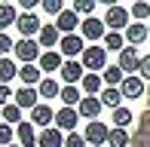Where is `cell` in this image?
<instances>
[{
  "label": "cell",
  "instance_id": "obj_1",
  "mask_svg": "<svg viewBox=\"0 0 150 147\" xmlns=\"http://www.w3.org/2000/svg\"><path fill=\"white\" fill-rule=\"evenodd\" d=\"M129 18H132V12L126 9V6H117V3H110L107 6V12H104V28L107 31H126L129 28Z\"/></svg>",
  "mask_w": 150,
  "mask_h": 147
},
{
  "label": "cell",
  "instance_id": "obj_2",
  "mask_svg": "<svg viewBox=\"0 0 150 147\" xmlns=\"http://www.w3.org/2000/svg\"><path fill=\"white\" fill-rule=\"evenodd\" d=\"M80 64H83L86 71H92V74L104 71V68H107V49H101L98 43H95V46H86V49H83V58H80Z\"/></svg>",
  "mask_w": 150,
  "mask_h": 147
},
{
  "label": "cell",
  "instance_id": "obj_3",
  "mask_svg": "<svg viewBox=\"0 0 150 147\" xmlns=\"http://www.w3.org/2000/svg\"><path fill=\"white\" fill-rule=\"evenodd\" d=\"M83 34H67V37H61V43H58V52H61V58L64 61H77V55H83Z\"/></svg>",
  "mask_w": 150,
  "mask_h": 147
},
{
  "label": "cell",
  "instance_id": "obj_4",
  "mask_svg": "<svg viewBox=\"0 0 150 147\" xmlns=\"http://www.w3.org/2000/svg\"><path fill=\"white\" fill-rule=\"evenodd\" d=\"M12 52H16V58H18L22 64H34V61H40V55H43L37 40H18Z\"/></svg>",
  "mask_w": 150,
  "mask_h": 147
},
{
  "label": "cell",
  "instance_id": "obj_5",
  "mask_svg": "<svg viewBox=\"0 0 150 147\" xmlns=\"http://www.w3.org/2000/svg\"><path fill=\"white\" fill-rule=\"evenodd\" d=\"M107 135H110V129H107L104 123H86V132H83V138H86V144H95V147H107Z\"/></svg>",
  "mask_w": 150,
  "mask_h": 147
},
{
  "label": "cell",
  "instance_id": "obj_6",
  "mask_svg": "<svg viewBox=\"0 0 150 147\" xmlns=\"http://www.w3.org/2000/svg\"><path fill=\"white\" fill-rule=\"evenodd\" d=\"M16 28L22 31V40H34L40 34V28H43V25H40V18L34 16V12H22V16H18V22H16Z\"/></svg>",
  "mask_w": 150,
  "mask_h": 147
},
{
  "label": "cell",
  "instance_id": "obj_7",
  "mask_svg": "<svg viewBox=\"0 0 150 147\" xmlns=\"http://www.w3.org/2000/svg\"><path fill=\"white\" fill-rule=\"evenodd\" d=\"M80 31H83V40H92V43L104 40V34H107V28H104V18H86V22L80 25Z\"/></svg>",
  "mask_w": 150,
  "mask_h": 147
},
{
  "label": "cell",
  "instance_id": "obj_8",
  "mask_svg": "<svg viewBox=\"0 0 150 147\" xmlns=\"http://www.w3.org/2000/svg\"><path fill=\"white\" fill-rule=\"evenodd\" d=\"M77 123H80L77 107H61V110H55V129H61V132H67V135H71Z\"/></svg>",
  "mask_w": 150,
  "mask_h": 147
},
{
  "label": "cell",
  "instance_id": "obj_9",
  "mask_svg": "<svg viewBox=\"0 0 150 147\" xmlns=\"http://www.w3.org/2000/svg\"><path fill=\"white\" fill-rule=\"evenodd\" d=\"M77 25H83V22H80V16H77L74 9H64V12L55 18V28H58V34H61V37L77 34Z\"/></svg>",
  "mask_w": 150,
  "mask_h": 147
},
{
  "label": "cell",
  "instance_id": "obj_10",
  "mask_svg": "<svg viewBox=\"0 0 150 147\" xmlns=\"http://www.w3.org/2000/svg\"><path fill=\"white\" fill-rule=\"evenodd\" d=\"M120 68H122V74L135 77V74H138V68H141V55H138V49L126 46V49L120 52Z\"/></svg>",
  "mask_w": 150,
  "mask_h": 147
},
{
  "label": "cell",
  "instance_id": "obj_11",
  "mask_svg": "<svg viewBox=\"0 0 150 147\" xmlns=\"http://www.w3.org/2000/svg\"><path fill=\"white\" fill-rule=\"evenodd\" d=\"M147 98H150V89H147ZM132 147H150V110L141 113V123H138V132L132 138Z\"/></svg>",
  "mask_w": 150,
  "mask_h": 147
},
{
  "label": "cell",
  "instance_id": "obj_12",
  "mask_svg": "<svg viewBox=\"0 0 150 147\" xmlns=\"http://www.w3.org/2000/svg\"><path fill=\"white\" fill-rule=\"evenodd\" d=\"M101 107H104V104H101V98H92V95H83V101L77 104V113L80 117H86V119H98V113H101Z\"/></svg>",
  "mask_w": 150,
  "mask_h": 147
},
{
  "label": "cell",
  "instance_id": "obj_13",
  "mask_svg": "<svg viewBox=\"0 0 150 147\" xmlns=\"http://www.w3.org/2000/svg\"><path fill=\"white\" fill-rule=\"evenodd\" d=\"M37 147H64V132L55 129V126L43 129V132L37 135Z\"/></svg>",
  "mask_w": 150,
  "mask_h": 147
},
{
  "label": "cell",
  "instance_id": "obj_14",
  "mask_svg": "<svg viewBox=\"0 0 150 147\" xmlns=\"http://www.w3.org/2000/svg\"><path fill=\"white\" fill-rule=\"evenodd\" d=\"M120 92H122V98H141V95L147 92V86H144V80L135 74V77H126V80H122Z\"/></svg>",
  "mask_w": 150,
  "mask_h": 147
},
{
  "label": "cell",
  "instance_id": "obj_15",
  "mask_svg": "<svg viewBox=\"0 0 150 147\" xmlns=\"http://www.w3.org/2000/svg\"><path fill=\"white\" fill-rule=\"evenodd\" d=\"M37 98H40V92H37V89H31V86H22V89L16 92V98H12V104H18L22 110H25V107H28V110H34V107L40 104Z\"/></svg>",
  "mask_w": 150,
  "mask_h": 147
},
{
  "label": "cell",
  "instance_id": "obj_16",
  "mask_svg": "<svg viewBox=\"0 0 150 147\" xmlns=\"http://www.w3.org/2000/svg\"><path fill=\"white\" fill-rule=\"evenodd\" d=\"M83 71H86V68H83L80 61H64V64H61V71H58V74H61V80H64L67 86H77L80 80L86 77Z\"/></svg>",
  "mask_w": 150,
  "mask_h": 147
},
{
  "label": "cell",
  "instance_id": "obj_17",
  "mask_svg": "<svg viewBox=\"0 0 150 147\" xmlns=\"http://www.w3.org/2000/svg\"><path fill=\"white\" fill-rule=\"evenodd\" d=\"M37 43H40V49H46V52H49L52 46H58V43H61L58 28H55V25H43V28H40V34H37Z\"/></svg>",
  "mask_w": 150,
  "mask_h": 147
},
{
  "label": "cell",
  "instance_id": "obj_18",
  "mask_svg": "<svg viewBox=\"0 0 150 147\" xmlns=\"http://www.w3.org/2000/svg\"><path fill=\"white\" fill-rule=\"evenodd\" d=\"M31 123H34V126H43V129H49V126L55 123V110H52L49 104H37V107L31 110Z\"/></svg>",
  "mask_w": 150,
  "mask_h": 147
},
{
  "label": "cell",
  "instance_id": "obj_19",
  "mask_svg": "<svg viewBox=\"0 0 150 147\" xmlns=\"http://www.w3.org/2000/svg\"><path fill=\"white\" fill-rule=\"evenodd\" d=\"M61 64H64V58H61V52L49 49V52H43V55H40L37 68L43 71V74H52V71H61Z\"/></svg>",
  "mask_w": 150,
  "mask_h": 147
},
{
  "label": "cell",
  "instance_id": "obj_20",
  "mask_svg": "<svg viewBox=\"0 0 150 147\" xmlns=\"http://www.w3.org/2000/svg\"><path fill=\"white\" fill-rule=\"evenodd\" d=\"M16 138H18V147H34L37 144V132H34V123H18L16 126Z\"/></svg>",
  "mask_w": 150,
  "mask_h": 147
},
{
  "label": "cell",
  "instance_id": "obj_21",
  "mask_svg": "<svg viewBox=\"0 0 150 147\" xmlns=\"http://www.w3.org/2000/svg\"><path fill=\"white\" fill-rule=\"evenodd\" d=\"M18 77H22V83L31 86V89L43 83V71H40L37 64H22V68H18Z\"/></svg>",
  "mask_w": 150,
  "mask_h": 147
},
{
  "label": "cell",
  "instance_id": "obj_22",
  "mask_svg": "<svg viewBox=\"0 0 150 147\" xmlns=\"http://www.w3.org/2000/svg\"><path fill=\"white\" fill-rule=\"evenodd\" d=\"M101 80H104V83L110 86V89H120L126 77H122V68H120V64H107V68L101 71Z\"/></svg>",
  "mask_w": 150,
  "mask_h": 147
},
{
  "label": "cell",
  "instance_id": "obj_23",
  "mask_svg": "<svg viewBox=\"0 0 150 147\" xmlns=\"http://www.w3.org/2000/svg\"><path fill=\"white\" fill-rule=\"evenodd\" d=\"M16 22H18V9L12 3H0V34H6V28Z\"/></svg>",
  "mask_w": 150,
  "mask_h": 147
},
{
  "label": "cell",
  "instance_id": "obj_24",
  "mask_svg": "<svg viewBox=\"0 0 150 147\" xmlns=\"http://www.w3.org/2000/svg\"><path fill=\"white\" fill-rule=\"evenodd\" d=\"M12 77H18V64L12 58H0V86H9Z\"/></svg>",
  "mask_w": 150,
  "mask_h": 147
},
{
  "label": "cell",
  "instance_id": "obj_25",
  "mask_svg": "<svg viewBox=\"0 0 150 147\" xmlns=\"http://www.w3.org/2000/svg\"><path fill=\"white\" fill-rule=\"evenodd\" d=\"M61 101H64V107H77L80 101H83V92L77 89V86H61Z\"/></svg>",
  "mask_w": 150,
  "mask_h": 147
},
{
  "label": "cell",
  "instance_id": "obj_26",
  "mask_svg": "<svg viewBox=\"0 0 150 147\" xmlns=\"http://www.w3.org/2000/svg\"><path fill=\"white\" fill-rule=\"evenodd\" d=\"M101 74H86L83 77V92L86 95H92V98H98V92H101Z\"/></svg>",
  "mask_w": 150,
  "mask_h": 147
},
{
  "label": "cell",
  "instance_id": "obj_27",
  "mask_svg": "<svg viewBox=\"0 0 150 147\" xmlns=\"http://www.w3.org/2000/svg\"><path fill=\"white\" fill-rule=\"evenodd\" d=\"M129 144H132L129 132H126V129H117V126H113V129H110V135H107V147H129Z\"/></svg>",
  "mask_w": 150,
  "mask_h": 147
},
{
  "label": "cell",
  "instance_id": "obj_28",
  "mask_svg": "<svg viewBox=\"0 0 150 147\" xmlns=\"http://www.w3.org/2000/svg\"><path fill=\"white\" fill-rule=\"evenodd\" d=\"M37 92H40V98H55V95H61V86L52 77H43V83L37 86Z\"/></svg>",
  "mask_w": 150,
  "mask_h": 147
},
{
  "label": "cell",
  "instance_id": "obj_29",
  "mask_svg": "<svg viewBox=\"0 0 150 147\" xmlns=\"http://www.w3.org/2000/svg\"><path fill=\"white\" fill-rule=\"evenodd\" d=\"M147 34H150V31H147V25H129V28H126V40H129V43H141V40H147Z\"/></svg>",
  "mask_w": 150,
  "mask_h": 147
},
{
  "label": "cell",
  "instance_id": "obj_30",
  "mask_svg": "<svg viewBox=\"0 0 150 147\" xmlns=\"http://www.w3.org/2000/svg\"><path fill=\"white\" fill-rule=\"evenodd\" d=\"M120 101H122V92H120V89H110V86L101 89V104H104V107H113V110H117Z\"/></svg>",
  "mask_w": 150,
  "mask_h": 147
},
{
  "label": "cell",
  "instance_id": "obj_31",
  "mask_svg": "<svg viewBox=\"0 0 150 147\" xmlns=\"http://www.w3.org/2000/svg\"><path fill=\"white\" fill-rule=\"evenodd\" d=\"M3 123L9 126V123H22V107L18 104H6L3 107Z\"/></svg>",
  "mask_w": 150,
  "mask_h": 147
},
{
  "label": "cell",
  "instance_id": "obj_32",
  "mask_svg": "<svg viewBox=\"0 0 150 147\" xmlns=\"http://www.w3.org/2000/svg\"><path fill=\"white\" fill-rule=\"evenodd\" d=\"M113 123H117V129H126V126L132 123V110L129 107H117L113 110Z\"/></svg>",
  "mask_w": 150,
  "mask_h": 147
},
{
  "label": "cell",
  "instance_id": "obj_33",
  "mask_svg": "<svg viewBox=\"0 0 150 147\" xmlns=\"http://www.w3.org/2000/svg\"><path fill=\"white\" fill-rule=\"evenodd\" d=\"M104 49H117V52H122V34L107 31V34H104Z\"/></svg>",
  "mask_w": 150,
  "mask_h": 147
},
{
  "label": "cell",
  "instance_id": "obj_34",
  "mask_svg": "<svg viewBox=\"0 0 150 147\" xmlns=\"http://www.w3.org/2000/svg\"><path fill=\"white\" fill-rule=\"evenodd\" d=\"M129 12H132V16L138 18V22H147V18H150V3H144V0H138V3H135L132 9H129Z\"/></svg>",
  "mask_w": 150,
  "mask_h": 147
},
{
  "label": "cell",
  "instance_id": "obj_35",
  "mask_svg": "<svg viewBox=\"0 0 150 147\" xmlns=\"http://www.w3.org/2000/svg\"><path fill=\"white\" fill-rule=\"evenodd\" d=\"M92 9H95V0H74V12L77 16H89L92 18Z\"/></svg>",
  "mask_w": 150,
  "mask_h": 147
},
{
  "label": "cell",
  "instance_id": "obj_36",
  "mask_svg": "<svg viewBox=\"0 0 150 147\" xmlns=\"http://www.w3.org/2000/svg\"><path fill=\"white\" fill-rule=\"evenodd\" d=\"M12 138H16V129H12V126H6V123H0V147H9Z\"/></svg>",
  "mask_w": 150,
  "mask_h": 147
},
{
  "label": "cell",
  "instance_id": "obj_37",
  "mask_svg": "<svg viewBox=\"0 0 150 147\" xmlns=\"http://www.w3.org/2000/svg\"><path fill=\"white\" fill-rule=\"evenodd\" d=\"M40 6H43V9L49 12V16H55V18L61 16V12H64V3H61V0H43Z\"/></svg>",
  "mask_w": 150,
  "mask_h": 147
},
{
  "label": "cell",
  "instance_id": "obj_38",
  "mask_svg": "<svg viewBox=\"0 0 150 147\" xmlns=\"http://www.w3.org/2000/svg\"><path fill=\"white\" fill-rule=\"evenodd\" d=\"M16 49V43H12L9 34H0V58H9V52Z\"/></svg>",
  "mask_w": 150,
  "mask_h": 147
},
{
  "label": "cell",
  "instance_id": "obj_39",
  "mask_svg": "<svg viewBox=\"0 0 150 147\" xmlns=\"http://www.w3.org/2000/svg\"><path fill=\"white\" fill-rule=\"evenodd\" d=\"M64 147H86V138L80 132H71V135H64Z\"/></svg>",
  "mask_w": 150,
  "mask_h": 147
},
{
  "label": "cell",
  "instance_id": "obj_40",
  "mask_svg": "<svg viewBox=\"0 0 150 147\" xmlns=\"http://www.w3.org/2000/svg\"><path fill=\"white\" fill-rule=\"evenodd\" d=\"M9 98H16V92H12L9 86H0V107H6V104H12Z\"/></svg>",
  "mask_w": 150,
  "mask_h": 147
},
{
  "label": "cell",
  "instance_id": "obj_41",
  "mask_svg": "<svg viewBox=\"0 0 150 147\" xmlns=\"http://www.w3.org/2000/svg\"><path fill=\"white\" fill-rule=\"evenodd\" d=\"M138 77H141V80H150V55H147V58H141V68H138Z\"/></svg>",
  "mask_w": 150,
  "mask_h": 147
},
{
  "label": "cell",
  "instance_id": "obj_42",
  "mask_svg": "<svg viewBox=\"0 0 150 147\" xmlns=\"http://www.w3.org/2000/svg\"><path fill=\"white\" fill-rule=\"evenodd\" d=\"M22 9L25 12H34V9H37V0H22Z\"/></svg>",
  "mask_w": 150,
  "mask_h": 147
},
{
  "label": "cell",
  "instance_id": "obj_43",
  "mask_svg": "<svg viewBox=\"0 0 150 147\" xmlns=\"http://www.w3.org/2000/svg\"><path fill=\"white\" fill-rule=\"evenodd\" d=\"M0 119H3V107H0Z\"/></svg>",
  "mask_w": 150,
  "mask_h": 147
},
{
  "label": "cell",
  "instance_id": "obj_44",
  "mask_svg": "<svg viewBox=\"0 0 150 147\" xmlns=\"http://www.w3.org/2000/svg\"><path fill=\"white\" fill-rule=\"evenodd\" d=\"M9 147H18V144H9Z\"/></svg>",
  "mask_w": 150,
  "mask_h": 147
},
{
  "label": "cell",
  "instance_id": "obj_45",
  "mask_svg": "<svg viewBox=\"0 0 150 147\" xmlns=\"http://www.w3.org/2000/svg\"><path fill=\"white\" fill-rule=\"evenodd\" d=\"M147 31H150V25H147Z\"/></svg>",
  "mask_w": 150,
  "mask_h": 147
}]
</instances>
